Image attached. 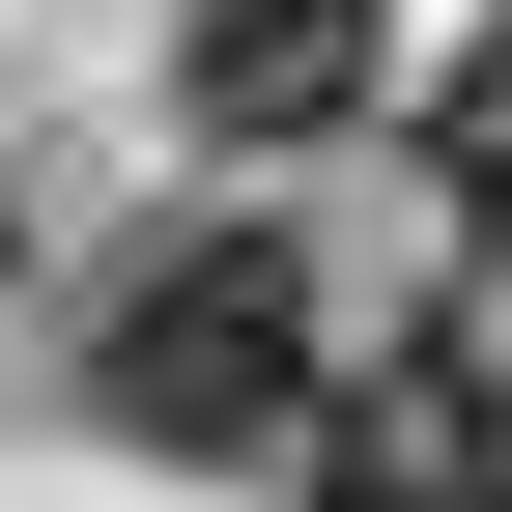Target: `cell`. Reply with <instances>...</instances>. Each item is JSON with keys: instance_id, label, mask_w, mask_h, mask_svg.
<instances>
[{"instance_id": "2", "label": "cell", "mask_w": 512, "mask_h": 512, "mask_svg": "<svg viewBox=\"0 0 512 512\" xmlns=\"http://www.w3.org/2000/svg\"><path fill=\"white\" fill-rule=\"evenodd\" d=\"M285 456H313V512H512V399H484L456 342H399L370 399H313Z\"/></svg>"}, {"instance_id": "1", "label": "cell", "mask_w": 512, "mask_h": 512, "mask_svg": "<svg viewBox=\"0 0 512 512\" xmlns=\"http://www.w3.org/2000/svg\"><path fill=\"white\" fill-rule=\"evenodd\" d=\"M86 399L143 427V456H285V427H313V256L228 228V200L143 228V256L86 285Z\"/></svg>"}, {"instance_id": "3", "label": "cell", "mask_w": 512, "mask_h": 512, "mask_svg": "<svg viewBox=\"0 0 512 512\" xmlns=\"http://www.w3.org/2000/svg\"><path fill=\"white\" fill-rule=\"evenodd\" d=\"M171 114H200V143H313V114H370V0H171Z\"/></svg>"}]
</instances>
